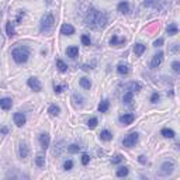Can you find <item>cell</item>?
Returning <instances> with one entry per match:
<instances>
[{
  "mask_svg": "<svg viewBox=\"0 0 180 180\" xmlns=\"http://www.w3.org/2000/svg\"><path fill=\"white\" fill-rule=\"evenodd\" d=\"M121 161H122V156H121V155H115V156L111 159V162H113V163H120Z\"/></svg>",
  "mask_w": 180,
  "mask_h": 180,
  "instance_id": "60d3db41",
  "label": "cell"
},
{
  "mask_svg": "<svg viewBox=\"0 0 180 180\" xmlns=\"http://www.w3.org/2000/svg\"><path fill=\"white\" fill-rule=\"evenodd\" d=\"M28 154H30L28 145H27L26 142L20 143V146H19V155H20V158H21V159H26L27 156H28Z\"/></svg>",
  "mask_w": 180,
  "mask_h": 180,
  "instance_id": "8fae6325",
  "label": "cell"
},
{
  "mask_svg": "<svg viewBox=\"0 0 180 180\" xmlns=\"http://www.w3.org/2000/svg\"><path fill=\"white\" fill-rule=\"evenodd\" d=\"M138 161H139L141 163H143V165H145V163H146V159H145V156H143V155H141L139 158H138Z\"/></svg>",
  "mask_w": 180,
  "mask_h": 180,
  "instance_id": "ee69618b",
  "label": "cell"
},
{
  "mask_svg": "<svg viewBox=\"0 0 180 180\" xmlns=\"http://www.w3.org/2000/svg\"><path fill=\"white\" fill-rule=\"evenodd\" d=\"M118 120H120V122H121L122 125H129V124H132V121L135 120V115H134L132 113H128V114L121 115Z\"/></svg>",
  "mask_w": 180,
  "mask_h": 180,
  "instance_id": "9c48e42d",
  "label": "cell"
},
{
  "mask_svg": "<svg viewBox=\"0 0 180 180\" xmlns=\"http://www.w3.org/2000/svg\"><path fill=\"white\" fill-rule=\"evenodd\" d=\"M117 9H118V11H120L121 14H128V13H129V4H128V2H120V3H118V6H117Z\"/></svg>",
  "mask_w": 180,
  "mask_h": 180,
  "instance_id": "5bb4252c",
  "label": "cell"
},
{
  "mask_svg": "<svg viewBox=\"0 0 180 180\" xmlns=\"http://www.w3.org/2000/svg\"><path fill=\"white\" fill-rule=\"evenodd\" d=\"M145 49H146V47L143 44H135L134 45V52H135V55H138V56H141L145 52Z\"/></svg>",
  "mask_w": 180,
  "mask_h": 180,
  "instance_id": "2e32d148",
  "label": "cell"
},
{
  "mask_svg": "<svg viewBox=\"0 0 180 180\" xmlns=\"http://www.w3.org/2000/svg\"><path fill=\"white\" fill-rule=\"evenodd\" d=\"M132 94H134V93L131 92V90H128V92L124 94L122 100H124V103H125V104H131V101H132Z\"/></svg>",
  "mask_w": 180,
  "mask_h": 180,
  "instance_id": "f1b7e54d",
  "label": "cell"
},
{
  "mask_svg": "<svg viewBox=\"0 0 180 180\" xmlns=\"http://www.w3.org/2000/svg\"><path fill=\"white\" fill-rule=\"evenodd\" d=\"M7 132H9V129L6 128V127H2V128H0V134H3V135H6Z\"/></svg>",
  "mask_w": 180,
  "mask_h": 180,
  "instance_id": "7bdbcfd3",
  "label": "cell"
},
{
  "mask_svg": "<svg viewBox=\"0 0 180 180\" xmlns=\"http://www.w3.org/2000/svg\"><path fill=\"white\" fill-rule=\"evenodd\" d=\"M35 165L38 168H44L45 166V156L44 155H38L37 158H35Z\"/></svg>",
  "mask_w": 180,
  "mask_h": 180,
  "instance_id": "83f0119b",
  "label": "cell"
},
{
  "mask_svg": "<svg viewBox=\"0 0 180 180\" xmlns=\"http://www.w3.org/2000/svg\"><path fill=\"white\" fill-rule=\"evenodd\" d=\"M108 107H110V101H108V100H103V101L99 104V111L100 113H107Z\"/></svg>",
  "mask_w": 180,
  "mask_h": 180,
  "instance_id": "7402d4cb",
  "label": "cell"
},
{
  "mask_svg": "<svg viewBox=\"0 0 180 180\" xmlns=\"http://www.w3.org/2000/svg\"><path fill=\"white\" fill-rule=\"evenodd\" d=\"M82 69H83V70H90L92 68L89 66V65H83V66H82Z\"/></svg>",
  "mask_w": 180,
  "mask_h": 180,
  "instance_id": "f6af8a7d",
  "label": "cell"
},
{
  "mask_svg": "<svg viewBox=\"0 0 180 180\" xmlns=\"http://www.w3.org/2000/svg\"><path fill=\"white\" fill-rule=\"evenodd\" d=\"M49 142H51V136L48 132H42L40 134V143L42 149H48L49 148Z\"/></svg>",
  "mask_w": 180,
  "mask_h": 180,
  "instance_id": "52a82bcc",
  "label": "cell"
},
{
  "mask_svg": "<svg viewBox=\"0 0 180 180\" xmlns=\"http://www.w3.org/2000/svg\"><path fill=\"white\" fill-rule=\"evenodd\" d=\"M166 31H168V34H169V35H176L179 30H177V26H176V24H175V23H172V24H169V26H168Z\"/></svg>",
  "mask_w": 180,
  "mask_h": 180,
  "instance_id": "cb8c5ba5",
  "label": "cell"
},
{
  "mask_svg": "<svg viewBox=\"0 0 180 180\" xmlns=\"http://www.w3.org/2000/svg\"><path fill=\"white\" fill-rule=\"evenodd\" d=\"M175 172V163L172 161H166L162 163L161 170H159V176H169Z\"/></svg>",
  "mask_w": 180,
  "mask_h": 180,
  "instance_id": "277c9868",
  "label": "cell"
},
{
  "mask_svg": "<svg viewBox=\"0 0 180 180\" xmlns=\"http://www.w3.org/2000/svg\"><path fill=\"white\" fill-rule=\"evenodd\" d=\"M48 113L51 114L52 117H56V115H59V113H61V108H59L56 104H52V106H49V108H48Z\"/></svg>",
  "mask_w": 180,
  "mask_h": 180,
  "instance_id": "ffe728a7",
  "label": "cell"
},
{
  "mask_svg": "<svg viewBox=\"0 0 180 180\" xmlns=\"http://www.w3.org/2000/svg\"><path fill=\"white\" fill-rule=\"evenodd\" d=\"M89 162H90V156H89L87 154H83V155H82V165L86 166V165H89Z\"/></svg>",
  "mask_w": 180,
  "mask_h": 180,
  "instance_id": "d590c367",
  "label": "cell"
},
{
  "mask_svg": "<svg viewBox=\"0 0 180 180\" xmlns=\"http://www.w3.org/2000/svg\"><path fill=\"white\" fill-rule=\"evenodd\" d=\"M82 149V146H79V145H76V143H72V145H69L68 146V152L69 154H77V152Z\"/></svg>",
  "mask_w": 180,
  "mask_h": 180,
  "instance_id": "f546056e",
  "label": "cell"
},
{
  "mask_svg": "<svg viewBox=\"0 0 180 180\" xmlns=\"http://www.w3.org/2000/svg\"><path fill=\"white\" fill-rule=\"evenodd\" d=\"M54 24H55V19L51 13L45 14L42 19H41V23H40V31L42 34H48L54 28Z\"/></svg>",
  "mask_w": 180,
  "mask_h": 180,
  "instance_id": "3957f363",
  "label": "cell"
},
{
  "mask_svg": "<svg viewBox=\"0 0 180 180\" xmlns=\"http://www.w3.org/2000/svg\"><path fill=\"white\" fill-rule=\"evenodd\" d=\"M124 42H125V40H118L117 35H113L110 40V44L114 45V47H121V44H124Z\"/></svg>",
  "mask_w": 180,
  "mask_h": 180,
  "instance_id": "d4e9b609",
  "label": "cell"
},
{
  "mask_svg": "<svg viewBox=\"0 0 180 180\" xmlns=\"http://www.w3.org/2000/svg\"><path fill=\"white\" fill-rule=\"evenodd\" d=\"M100 139H103V141H111V139H113V134H111L108 129H103V131L100 132Z\"/></svg>",
  "mask_w": 180,
  "mask_h": 180,
  "instance_id": "e0dca14e",
  "label": "cell"
},
{
  "mask_svg": "<svg viewBox=\"0 0 180 180\" xmlns=\"http://www.w3.org/2000/svg\"><path fill=\"white\" fill-rule=\"evenodd\" d=\"M65 87H66L65 85H62V86H61V85H55V86H54V90H55V93H58V94H59V93H62L63 90H65Z\"/></svg>",
  "mask_w": 180,
  "mask_h": 180,
  "instance_id": "8d00e7d4",
  "label": "cell"
},
{
  "mask_svg": "<svg viewBox=\"0 0 180 180\" xmlns=\"http://www.w3.org/2000/svg\"><path fill=\"white\" fill-rule=\"evenodd\" d=\"M77 54H79V48L77 47H69L66 49V55L70 56V58H76Z\"/></svg>",
  "mask_w": 180,
  "mask_h": 180,
  "instance_id": "d6986e66",
  "label": "cell"
},
{
  "mask_svg": "<svg viewBox=\"0 0 180 180\" xmlns=\"http://www.w3.org/2000/svg\"><path fill=\"white\" fill-rule=\"evenodd\" d=\"M97 122H99V121H97V118L93 117V118H90V120L87 121V127L90 129H93V128H96V127H97Z\"/></svg>",
  "mask_w": 180,
  "mask_h": 180,
  "instance_id": "d6a6232c",
  "label": "cell"
},
{
  "mask_svg": "<svg viewBox=\"0 0 180 180\" xmlns=\"http://www.w3.org/2000/svg\"><path fill=\"white\" fill-rule=\"evenodd\" d=\"M11 56L17 63H26L28 61L30 51L27 47H17L11 51Z\"/></svg>",
  "mask_w": 180,
  "mask_h": 180,
  "instance_id": "7a4b0ae2",
  "label": "cell"
},
{
  "mask_svg": "<svg viewBox=\"0 0 180 180\" xmlns=\"http://www.w3.org/2000/svg\"><path fill=\"white\" fill-rule=\"evenodd\" d=\"M56 68H58L59 72H62V73H65L68 70V65L65 62H63L62 59H56Z\"/></svg>",
  "mask_w": 180,
  "mask_h": 180,
  "instance_id": "ac0fdd59",
  "label": "cell"
},
{
  "mask_svg": "<svg viewBox=\"0 0 180 180\" xmlns=\"http://www.w3.org/2000/svg\"><path fill=\"white\" fill-rule=\"evenodd\" d=\"M79 83H80V86L83 89H86V90H89V89L92 87V82H90V79H87V77H82Z\"/></svg>",
  "mask_w": 180,
  "mask_h": 180,
  "instance_id": "603a6c76",
  "label": "cell"
},
{
  "mask_svg": "<svg viewBox=\"0 0 180 180\" xmlns=\"http://www.w3.org/2000/svg\"><path fill=\"white\" fill-rule=\"evenodd\" d=\"M172 68H173V70H175L176 73H179L180 72V63L177 62V61H175V62L172 63Z\"/></svg>",
  "mask_w": 180,
  "mask_h": 180,
  "instance_id": "ab89813d",
  "label": "cell"
},
{
  "mask_svg": "<svg viewBox=\"0 0 180 180\" xmlns=\"http://www.w3.org/2000/svg\"><path fill=\"white\" fill-rule=\"evenodd\" d=\"M80 40H82V44H83V45H86V47H89V45L92 44V41H90V38H89L87 35H86V34H85V35H82V38H80Z\"/></svg>",
  "mask_w": 180,
  "mask_h": 180,
  "instance_id": "e575fe53",
  "label": "cell"
},
{
  "mask_svg": "<svg viewBox=\"0 0 180 180\" xmlns=\"http://www.w3.org/2000/svg\"><path fill=\"white\" fill-rule=\"evenodd\" d=\"M127 87H128V90H131L132 93L134 92H139V90H141V85H139V83H136V82H131Z\"/></svg>",
  "mask_w": 180,
  "mask_h": 180,
  "instance_id": "4316f807",
  "label": "cell"
},
{
  "mask_svg": "<svg viewBox=\"0 0 180 180\" xmlns=\"http://www.w3.org/2000/svg\"><path fill=\"white\" fill-rule=\"evenodd\" d=\"M14 124L17 125V127H23V125L26 124V115H24V114L23 113H14Z\"/></svg>",
  "mask_w": 180,
  "mask_h": 180,
  "instance_id": "30bf717a",
  "label": "cell"
},
{
  "mask_svg": "<svg viewBox=\"0 0 180 180\" xmlns=\"http://www.w3.org/2000/svg\"><path fill=\"white\" fill-rule=\"evenodd\" d=\"M161 134L165 136V138H170V139H172V138H175V135H176V134H175V131H173V129H170V128H163L161 131Z\"/></svg>",
  "mask_w": 180,
  "mask_h": 180,
  "instance_id": "44dd1931",
  "label": "cell"
},
{
  "mask_svg": "<svg viewBox=\"0 0 180 180\" xmlns=\"http://www.w3.org/2000/svg\"><path fill=\"white\" fill-rule=\"evenodd\" d=\"M117 72L120 75H128L129 73V66L127 63H120L117 66Z\"/></svg>",
  "mask_w": 180,
  "mask_h": 180,
  "instance_id": "9a60e30c",
  "label": "cell"
},
{
  "mask_svg": "<svg viewBox=\"0 0 180 180\" xmlns=\"http://www.w3.org/2000/svg\"><path fill=\"white\" fill-rule=\"evenodd\" d=\"M72 168H73V162L70 161V159L63 162V170H70Z\"/></svg>",
  "mask_w": 180,
  "mask_h": 180,
  "instance_id": "836d02e7",
  "label": "cell"
},
{
  "mask_svg": "<svg viewBox=\"0 0 180 180\" xmlns=\"http://www.w3.org/2000/svg\"><path fill=\"white\" fill-rule=\"evenodd\" d=\"M162 45H163V38H158V40L154 42V47H156V48L162 47Z\"/></svg>",
  "mask_w": 180,
  "mask_h": 180,
  "instance_id": "b9f144b4",
  "label": "cell"
},
{
  "mask_svg": "<svg viewBox=\"0 0 180 180\" xmlns=\"http://www.w3.org/2000/svg\"><path fill=\"white\" fill-rule=\"evenodd\" d=\"M11 106H13V100L11 99H9V97L0 99V108H3V110H10Z\"/></svg>",
  "mask_w": 180,
  "mask_h": 180,
  "instance_id": "7c38bea8",
  "label": "cell"
},
{
  "mask_svg": "<svg viewBox=\"0 0 180 180\" xmlns=\"http://www.w3.org/2000/svg\"><path fill=\"white\" fill-rule=\"evenodd\" d=\"M172 49H173V52H177V44H173V48H172Z\"/></svg>",
  "mask_w": 180,
  "mask_h": 180,
  "instance_id": "bcb514c9",
  "label": "cell"
},
{
  "mask_svg": "<svg viewBox=\"0 0 180 180\" xmlns=\"http://www.w3.org/2000/svg\"><path fill=\"white\" fill-rule=\"evenodd\" d=\"M156 2H158V0H145V2H143V6H145V7H152V6L156 4Z\"/></svg>",
  "mask_w": 180,
  "mask_h": 180,
  "instance_id": "74e56055",
  "label": "cell"
},
{
  "mask_svg": "<svg viewBox=\"0 0 180 180\" xmlns=\"http://www.w3.org/2000/svg\"><path fill=\"white\" fill-rule=\"evenodd\" d=\"M6 31H7V35H9L10 38L16 35V31H14V28H13V26H11V21H7V23H6Z\"/></svg>",
  "mask_w": 180,
  "mask_h": 180,
  "instance_id": "484cf974",
  "label": "cell"
},
{
  "mask_svg": "<svg viewBox=\"0 0 180 180\" xmlns=\"http://www.w3.org/2000/svg\"><path fill=\"white\" fill-rule=\"evenodd\" d=\"M73 100H75V104L76 106H83V96H80V94H77V93H75L73 94Z\"/></svg>",
  "mask_w": 180,
  "mask_h": 180,
  "instance_id": "4dcf8cb0",
  "label": "cell"
},
{
  "mask_svg": "<svg viewBox=\"0 0 180 180\" xmlns=\"http://www.w3.org/2000/svg\"><path fill=\"white\" fill-rule=\"evenodd\" d=\"M27 85H28L30 89H33L34 92H41V89H42L41 82L38 80L37 77H30L28 80H27Z\"/></svg>",
  "mask_w": 180,
  "mask_h": 180,
  "instance_id": "8992f818",
  "label": "cell"
},
{
  "mask_svg": "<svg viewBox=\"0 0 180 180\" xmlns=\"http://www.w3.org/2000/svg\"><path fill=\"white\" fill-rule=\"evenodd\" d=\"M138 138H139L138 132L128 134V135H127L124 139H122V145H124L125 148H132V146H135V143L138 142Z\"/></svg>",
  "mask_w": 180,
  "mask_h": 180,
  "instance_id": "5b68a950",
  "label": "cell"
},
{
  "mask_svg": "<svg viewBox=\"0 0 180 180\" xmlns=\"http://www.w3.org/2000/svg\"><path fill=\"white\" fill-rule=\"evenodd\" d=\"M128 172H129L128 168H125V166H124V168H120V169L117 170V173H115V175H117L118 177H125L127 175H128Z\"/></svg>",
  "mask_w": 180,
  "mask_h": 180,
  "instance_id": "1f68e13d",
  "label": "cell"
},
{
  "mask_svg": "<svg viewBox=\"0 0 180 180\" xmlns=\"http://www.w3.org/2000/svg\"><path fill=\"white\" fill-rule=\"evenodd\" d=\"M107 21H108V16L104 11L96 10V9H89V11L85 16V23L86 26L90 27L93 30H101L106 27Z\"/></svg>",
  "mask_w": 180,
  "mask_h": 180,
  "instance_id": "6da1fadb",
  "label": "cell"
},
{
  "mask_svg": "<svg viewBox=\"0 0 180 180\" xmlns=\"http://www.w3.org/2000/svg\"><path fill=\"white\" fill-rule=\"evenodd\" d=\"M61 34H62V35H72V34H75L73 26H70V24H63V26L61 27Z\"/></svg>",
  "mask_w": 180,
  "mask_h": 180,
  "instance_id": "4fadbf2b",
  "label": "cell"
},
{
  "mask_svg": "<svg viewBox=\"0 0 180 180\" xmlns=\"http://www.w3.org/2000/svg\"><path fill=\"white\" fill-rule=\"evenodd\" d=\"M162 61H163V52H158V54L154 55V58H152L151 68H152V69H156V68H158L159 65L162 63Z\"/></svg>",
  "mask_w": 180,
  "mask_h": 180,
  "instance_id": "ba28073f",
  "label": "cell"
},
{
  "mask_svg": "<svg viewBox=\"0 0 180 180\" xmlns=\"http://www.w3.org/2000/svg\"><path fill=\"white\" fill-rule=\"evenodd\" d=\"M0 16H2V11H0Z\"/></svg>",
  "mask_w": 180,
  "mask_h": 180,
  "instance_id": "7dc6e473",
  "label": "cell"
},
{
  "mask_svg": "<svg viewBox=\"0 0 180 180\" xmlns=\"http://www.w3.org/2000/svg\"><path fill=\"white\" fill-rule=\"evenodd\" d=\"M159 99H161V96H159V93H156V92H155L154 94L151 96V103H158V101H159Z\"/></svg>",
  "mask_w": 180,
  "mask_h": 180,
  "instance_id": "f35d334b",
  "label": "cell"
}]
</instances>
